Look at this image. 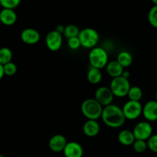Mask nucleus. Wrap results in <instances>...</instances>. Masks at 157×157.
<instances>
[{"label":"nucleus","mask_w":157,"mask_h":157,"mask_svg":"<svg viewBox=\"0 0 157 157\" xmlns=\"http://www.w3.org/2000/svg\"><path fill=\"white\" fill-rule=\"evenodd\" d=\"M101 118L104 124L111 128H119L124 125L126 121L122 109L115 104L104 107Z\"/></svg>","instance_id":"nucleus-1"},{"label":"nucleus","mask_w":157,"mask_h":157,"mask_svg":"<svg viewBox=\"0 0 157 157\" xmlns=\"http://www.w3.org/2000/svg\"><path fill=\"white\" fill-rule=\"evenodd\" d=\"M81 113H83L87 120H93L97 121L101 117L103 111V107L98 104L94 99H86L83 101L81 107Z\"/></svg>","instance_id":"nucleus-2"},{"label":"nucleus","mask_w":157,"mask_h":157,"mask_svg":"<svg viewBox=\"0 0 157 157\" xmlns=\"http://www.w3.org/2000/svg\"><path fill=\"white\" fill-rule=\"evenodd\" d=\"M88 59L90 67L101 70L108 63V55L103 48L95 47L90 50Z\"/></svg>","instance_id":"nucleus-3"},{"label":"nucleus","mask_w":157,"mask_h":157,"mask_svg":"<svg viewBox=\"0 0 157 157\" xmlns=\"http://www.w3.org/2000/svg\"><path fill=\"white\" fill-rule=\"evenodd\" d=\"M81 45L86 48H94L99 41V34L95 29L86 28L80 31L78 36Z\"/></svg>","instance_id":"nucleus-4"},{"label":"nucleus","mask_w":157,"mask_h":157,"mask_svg":"<svg viewBox=\"0 0 157 157\" xmlns=\"http://www.w3.org/2000/svg\"><path fill=\"white\" fill-rule=\"evenodd\" d=\"M130 87L131 86L129 80L125 79L121 76L113 78L109 87L113 93V96L117 98H124L127 96Z\"/></svg>","instance_id":"nucleus-5"},{"label":"nucleus","mask_w":157,"mask_h":157,"mask_svg":"<svg viewBox=\"0 0 157 157\" xmlns=\"http://www.w3.org/2000/svg\"><path fill=\"white\" fill-rule=\"evenodd\" d=\"M143 106L140 101H128L124 105L122 111L126 120L133 121L142 114Z\"/></svg>","instance_id":"nucleus-6"},{"label":"nucleus","mask_w":157,"mask_h":157,"mask_svg":"<svg viewBox=\"0 0 157 157\" xmlns=\"http://www.w3.org/2000/svg\"><path fill=\"white\" fill-rule=\"evenodd\" d=\"M132 132L135 139L146 141L153 135V127L147 121H142L135 126Z\"/></svg>","instance_id":"nucleus-7"},{"label":"nucleus","mask_w":157,"mask_h":157,"mask_svg":"<svg viewBox=\"0 0 157 157\" xmlns=\"http://www.w3.org/2000/svg\"><path fill=\"white\" fill-rule=\"evenodd\" d=\"M113 93L108 87H101L98 88L95 91L94 98V99L101 104L102 107H106L110 104H112L113 101Z\"/></svg>","instance_id":"nucleus-8"},{"label":"nucleus","mask_w":157,"mask_h":157,"mask_svg":"<svg viewBox=\"0 0 157 157\" xmlns=\"http://www.w3.org/2000/svg\"><path fill=\"white\" fill-rule=\"evenodd\" d=\"M62 35L56 31H51L46 35L45 44L48 48L52 52H58L62 46Z\"/></svg>","instance_id":"nucleus-9"},{"label":"nucleus","mask_w":157,"mask_h":157,"mask_svg":"<svg viewBox=\"0 0 157 157\" xmlns=\"http://www.w3.org/2000/svg\"><path fill=\"white\" fill-rule=\"evenodd\" d=\"M142 114L148 122L157 121V102L155 100L149 101L143 107Z\"/></svg>","instance_id":"nucleus-10"},{"label":"nucleus","mask_w":157,"mask_h":157,"mask_svg":"<svg viewBox=\"0 0 157 157\" xmlns=\"http://www.w3.org/2000/svg\"><path fill=\"white\" fill-rule=\"evenodd\" d=\"M63 153L65 157H82L84 150L81 145L75 141L67 142Z\"/></svg>","instance_id":"nucleus-11"},{"label":"nucleus","mask_w":157,"mask_h":157,"mask_svg":"<svg viewBox=\"0 0 157 157\" xmlns=\"http://www.w3.org/2000/svg\"><path fill=\"white\" fill-rule=\"evenodd\" d=\"M21 39L27 44H35L39 41L40 34L36 29L28 28L21 32Z\"/></svg>","instance_id":"nucleus-12"},{"label":"nucleus","mask_w":157,"mask_h":157,"mask_svg":"<svg viewBox=\"0 0 157 157\" xmlns=\"http://www.w3.org/2000/svg\"><path fill=\"white\" fill-rule=\"evenodd\" d=\"M67 141L65 136L61 134L54 135L48 142V147L52 151L55 153L63 152Z\"/></svg>","instance_id":"nucleus-13"},{"label":"nucleus","mask_w":157,"mask_h":157,"mask_svg":"<svg viewBox=\"0 0 157 157\" xmlns=\"http://www.w3.org/2000/svg\"><path fill=\"white\" fill-rule=\"evenodd\" d=\"M99 124L97 121H93V120H87L83 126V131L84 134L88 137H94L98 136L100 132Z\"/></svg>","instance_id":"nucleus-14"},{"label":"nucleus","mask_w":157,"mask_h":157,"mask_svg":"<svg viewBox=\"0 0 157 157\" xmlns=\"http://www.w3.org/2000/svg\"><path fill=\"white\" fill-rule=\"evenodd\" d=\"M17 21V14L12 9H2L0 11V21L7 26L12 25Z\"/></svg>","instance_id":"nucleus-15"},{"label":"nucleus","mask_w":157,"mask_h":157,"mask_svg":"<svg viewBox=\"0 0 157 157\" xmlns=\"http://www.w3.org/2000/svg\"><path fill=\"white\" fill-rule=\"evenodd\" d=\"M105 67L107 74L113 78L121 77L124 72V67L117 61H108Z\"/></svg>","instance_id":"nucleus-16"},{"label":"nucleus","mask_w":157,"mask_h":157,"mask_svg":"<svg viewBox=\"0 0 157 157\" xmlns=\"http://www.w3.org/2000/svg\"><path fill=\"white\" fill-rule=\"evenodd\" d=\"M118 141L120 144L124 146L133 145L134 141L136 140L133 132L128 130H121L118 134Z\"/></svg>","instance_id":"nucleus-17"},{"label":"nucleus","mask_w":157,"mask_h":157,"mask_svg":"<svg viewBox=\"0 0 157 157\" xmlns=\"http://www.w3.org/2000/svg\"><path fill=\"white\" fill-rule=\"evenodd\" d=\"M87 81L92 84H98L102 80V74L101 70L90 67L87 75Z\"/></svg>","instance_id":"nucleus-18"},{"label":"nucleus","mask_w":157,"mask_h":157,"mask_svg":"<svg viewBox=\"0 0 157 157\" xmlns=\"http://www.w3.org/2000/svg\"><path fill=\"white\" fill-rule=\"evenodd\" d=\"M117 61L123 67H127L131 65L132 62H133V56L130 52L124 51V52H120L119 55H117Z\"/></svg>","instance_id":"nucleus-19"},{"label":"nucleus","mask_w":157,"mask_h":157,"mask_svg":"<svg viewBox=\"0 0 157 157\" xmlns=\"http://www.w3.org/2000/svg\"><path fill=\"white\" fill-rule=\"evenodd\" d=\"M12 59V52L10 48L3 47L0 48V64L5 65L11 62Z\"/></svg>","instance_id":"nucleus-20"},{"label":"nucleus","mask_w":157,"mask_h":157,"mask_svg":"<svg viewBox=\"0 0 157 157\" xmlns=\"http://www.w3.org/2000/svg\"><path fill=\"white\" fill-rule=\"evenodd\" d=\"M127 96H128L129 99H130L129 101H140L143 97L142 89L140 87H137V86L130 87Z\"/></svg>","instance_id":"nucleus-21"},{"label":"nucleus","mask_w":157,"mask_h":157,"mask_svg":"<svg viewBox=\"0 0 157 157\" xmlns=\"http://www.w3.org/2000/svg\"><path fill=\"white\" fill-rule=\"evenodd\" d=\"M80 30L78 29V27L75 25H67V26L64 27V32H63V35L65 38H67V39H70L71 38H75V37H78L79 35Z\"/></svg>","instance_id":"nucleus-22"},{"label":"nucleus","mask_w":157,"mask_h":157,"mask_svg":"<svg viewBox=\"0 0 157 157\" xmlns=\"http://www.w3.org/2000/svg\"><path fill=\"white\" fill-rule=\"evenodd\" d=\"M148 21L153 27L157 29V6H153L149 11Z\"/></svg>","instance_id":"nucleus-23"},{"label":"nucleus","mask_w":157,"mask_h":157,"mask_svg":"<svg viewBox=\"0 0 157 157\" xmlns=\"http://www.w3.org/2000/svg\"><path fill=\"white\" fill-rule=\"evenodd\" d=\"M132 146H133V148L134 150V151L138 153H144L147 149V141L144 140H136Z\"/></svg>","instance_id":"nucleus-24"},{"label":"nucleus","mask_w":157,"mask_h":157,"mask_svg":"<svg viewBox=\"0 0 157 157\" xmlns=\"http://www.w3.org/2000/svg\"><path fill=\"white\" fill-rule=\"evenodd\" d=\"M20 2V0H0V6L3 9L14 10V9L18 7Z\"/></svg>","instance_id":"nucleus-25"},{"label":"nucleus","mask_w":157,"mask_h":157,"mask_svg":"<svg viewBox=\"0 0 157 157\" xmlns=\"http://www.w3.org/2000/svg\"><path fill=\"white\" fill-rule=\"evenodd\" d=\"M3 69H4L5 75H7V76H13L16 74L17 70H18L16 64L12 61L3 65Z\"/></svg>","instance_id":"nucleus-26"},{"label":"nucleus","mask_w":157,"mask_h":157,"mask_svg":"<svg viewBox=\"0 0 157 157\" xmlns=\"http://www.w3.org/2000/svg\"><path fill=\"white\" fill-rule=\"evenodd\" d=\"M147 148L150 149L152 152L157 153V133L153 134L147 140Z\"/></svg>","instance_id":"nucleus-27"},{"label":"nucleus","mask_w":157,"mask_h":157,"mask_svg":"<svg viewBox=\"0 0 157 157\" xmlns=\"http://www.w3.org/2000/svg\"><path fill=\"white\" fill-rule=\"evenodd\" d=\"M67 44H68V47L72 50H77L81 46L78 37H75V38H71L68 39Z\"/></svg>","instance_id":"nucleus-28"},{"label":"nucleus","mask_w":157,"mask_h":157,"mask_svg":"<svg viewBox=\"0 0 157 157\" xmlns=\"http://www.w3.org/2000/svg\"><path fill=\"white\" fill-rule=\"evenodd\" d=\"M64 27H65V26L62 25H58L56 27L55 31H56L57 32H58V33H60L62 35L63 32H64Z\"/></svg>","instance_id":"nucleus-29"},{"label":"nucleus","mask_w":157,"mask_h":157,"mask_svg":"<svg viewBox=\"0 0 157 157\" xmlns=\"http://www.w3.org/2000/svg\"><path fill=\"white\" fill-rule=\"evenodd\" d=\"M130 72L127 71H124L122 75H121V77H123V78H125V79H127V80H129V78H130Z\"/></svg>","instance_id":"nucleus-30"},{"label":"nucleus","mask_w":157,"mask_h":157,"mask_svg":"<svg viewBox=\"0 0 157 157\" xmlns=\"http://www.w3.org/2000/svg\"><path fill=\"white\" fill-rule=\"evenodd\" d=\"M4 69H3V65L0 64V80H2V78L4 77Z\"/></svg>","instance_id":"nucleus-31"},{"label":"nucleus","mask_w":157,"mask_h":157,"mask_svg":"<svg viewBox=\"0 0 157 157\" xmlns=\"http://www.w3.org/2000/svg\"><path fill=\"white\" fill-rule=\"evenodd\" d=\"M153 3L154 6H157V0H153Z\"/></svg>","instance_id":"nucleus-32"},{"label":"nucleus","mask_w":157,"mask_h":157,"mask_svg":"<svg viewBox=\"0 0 157 157\" xmlns=\"http://www.w3.org/2000/svg\"><path fill=\"white\" fill-rule=\"evenodd\" d=\"M156 101L157 102V90H156Z\"/></svg>","instance_id":"nucleus-33"},{"label":"nucleus","mask_w":157,"mask_h":157,"mask_svg":"<svg viewBox=\"0 0 157 157\" xmlns=\"http://www.w3.org/2000/svg\"><path fill=\"white\" fill-rule=\"evenodd\" d=\"M0 157H5V156H2V155H0Z\"/></svg>","instance_id":"nucleus-34"},{"label":"nucleus","mask_w":157,"mask_h":157,"mask_svg":"<svg viewBox=\"0 0 157 157\" xmlns=\"http://www.w3.org/2000/svg\"><path fill=\"white\" fill-rule=\"evenodd\" d=\"M113 157H116V156H113Z\"/></svg>","instance_id":"nucleus-35"}]
</instances>
